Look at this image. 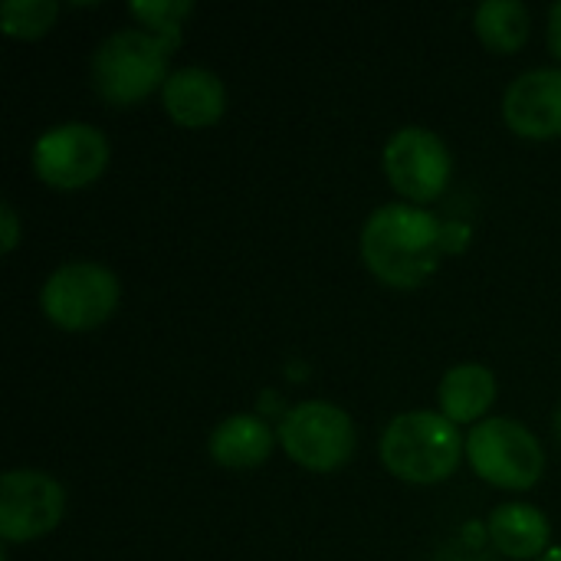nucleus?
Returning <instances> with one entry per match:
<instances>
[{
  "label": "nucleus",
  "instance_id": "nucleus-1",
  "mask_svg": "<svg viewBox=\"0 0 561 561\" xmlns=\"http://www.w3.org/2000/svg\"><path fill=\"white\" fill-rule=\"evenodd\" d=\"M444 247L447 233L440 220L414 204H385L362 230L365 266L394 289L421 286L437 270Z\"/></svg>",
  "mask_w": 561,
  "mask_h": 561
},
{
  "label": "nucleus",
  "instance_id": "nucleus-2",
  "mask_svg": "<svg viewBox=\"0 0 561 561\" xmlns=\"http://www.w3.org/2000/svg\"><path fill=\"white\" fill-rule=\"evenodd\" d=\"M467 444L454 421L437 411H408L394 417L381 437L385 467L408 483H440L447 480Z\"/></svg>",
  "mask_w": 561,
  "mask_h": 561
},
{
  "label": "nucleus",
  "instance_id": "nucleus-3",
  "mask_svg": "<svg viewBox=\"0 0 561 561\" xmlns=\"http://www.w3.org/2000/svg\"><path fill=\"white\" fill-rule=\"evenodd\" d=\"M171 43L145 30H118L105 36L92 56L95 92L112 105H131L168 79Z\"/></svg>",
  "mask_w": 561,
  "mask_h": 561
},
{
  "label": "nucleus",
  "instance_id": "nucleus-4",
  "mask_svg": "<svg viewBox=\"0 0 561 561\" xmlns=\"http://www.w3.org/2000/svg\"><path fill=\"white\" fill-rule=\"evenodd\" d=\"M467 457L486 483L503 490H529L546 470L539 440L513 417H486L473 424L467 437Z\"/></svg>",
  "mask_w": 561,
  "mask_h": 561
},
{
  "label": "nucleus",
  "instance_id": "nucleus-5",
  "mask_svg": "<svg viewBox=\"0 0 561 561\" xmlns=\"http://www.w3.org/2000/svg\"><path fill=\"white\" fill-rule=\"evenodd\" d=\"M39 306L59 329L82 332L102 325L118 306V279L102 263H66L43 283Z\"/></svg>",
  "mask_w": 561,
  "mask_h": 561
},
{
  "label": "nucleus",
  "instance_id": "nucleus-6",
  "mask_svg": "<svg viewBox=\"0 0 561 561\" xmlns=\"http://www.w3.org/2000/svg\"><path fill=\"white\" fill-rule=\"evenodd\" d=\"M283 450L306 470L329 473L355 450L352 417L329 401H302L279 421Z\"/></svg>",
  "mask_w": 561,
  "mask_h": 561
},
{
  "label": "nucleus",
  "instance_id": "nucleus-7",
  "mask_svg": "<svg viewBox=\"0 0 561 561\" xmlns=\"http://www.w3.org/2000/svg\"><path fill=\"white\" fill-rule=\"evenodd\" d=\"M108 164V141L95 125L62 122L46 128L33 145V168L53 187H85Z\"/></svg>",
  "mask_w": 561,
  "mask_h": 561
},
{
  "label": "nucleus",
  "instance_id": "nucleus-8",
  "mask_svg": "<svg viewBox=\"0 0 561 561\" xmlns=\"http://www.w3.org/2000/svg\"><path fill=\"white\" fill-rule=\"evenodd\" d=\"M66 493L39 470H10L0 480V536L7 542H30L53 533L62 519Z\"/></svg>",
  "mask_w": 561,
  "mask_h": 561
},
{
  "label": "nucleus",
  "instance_id": "nucleus-9",
  "mask_svg": "<svg viewBox=\"0 0 561 561\" xmlns=\"http://www.w3.org/2000/svg\"><path fill=\"white\" fill-rule=\"evenodd\" d=\"M385 174L404 197L434 201L450 181V151L434 131L408 125L385 145Z\"/></svg>",
  "mask_w": 561,
  "mask_h": 561
},
{
  "label": "nucleus",
  "instance_id": "nucleus-10",
  "mask_svg": "<svg viewBox=\"0 0 561 561\" xmlns=\"http://www.w3.org/2000/svg\"><path fill=\"white\" fill-rule=\"evenodd\" d=\"M510 128L523 138L561 135V69L523 72L503 99Z\"/></svg>",
  "mask_w": 561,
  "mask_h": 561
},
{
  "label": "nucleus",
  "instance_id": "nucleus-11",
  "mask_svg": "<svg viewBox=\"0 0 561 561\" xmlns=\"http://www.w3.org/2000/svg\"><path fill=\"white\" fill-rule=\"evenodd\" d=\"M161 99H164L168 115L178 125H184V128H204V125H214L224 115L227 92H224V82L210 69L184 66V69H174L164 79Z\"/></svg>",
  "mask_w": 561,
  "mask_h": 561
},
{
  "label": "nucleus",
  "instance_id": "nucleus-12",
  "mask_svg": "<svg viewBox=\"0 0 561 561\" xmlns=\"http://www.w3.org/2000/svg\"><path fill=\"white\" fill-rule=\"evenodd\" d=\"M490 539L510 559H542L549 552V519L526 503H506L490 513Z\"/></svg>",
  "mask_w": 561,
  "mask_h": 561
},
{
  "label": "nucleus",
  "instance_id": "nucleus-13",
  "mask_svg": "<svg viewBox=\"0 0 561 561\" xmlns=\"http://www.w3.org/2000/svg\"><path fill=\"white\" fill-rule=\"evenodd\" d=\"M207 447L220 467L250 470L273 454V431L256 414H233L214 427Z\"/></svg>",
  "mask_w": 561,
  "mask_h": 561
},
{
  "label": "nucleus",
  "instance_id": "nucleus-14",
  "mask_svg": "<svg viewBox=\"0 0 561 561\" xmlns=\"http://www.w3.org/2000/svg\"><path fill=\"white\" fill-rule=\"evenodd\" d=\"M437 398H440V414L447 421L473 424L490 411V404L496 398V378L490 368L467 362V365H457L444 375Z\"/></svg>",
  "mask_w": 561,
  "mask_h": 561
},
{
  "label": "nucleus",
  "instance_id": "nucleus-15",
  "mask_svg": "<svg viewBox=\"0 0 561 561\" xmlns=\"http://www.w3.org/2000/svg\"><path fill=\"white\" fill-rule=\"evenodd\" d=\"M477 33L496 53H516L529 36V10L519 0H486L477 7Z\"/></svg>",
  "mask_w": 561,
  "mask_h": 561
},
{
  "label": "nucleus",
  "instance_id": "nucleus-16",
  "mask_svg": "<svg viewBox=\"0 0 561 561\" xmlns=\"http://www.w3.org/2000/svg\"><path fill=\"white\" fill-rule=\"evenodd\" d=\"M56 10H59L56 0H7L0 7V23H3V33L33 39L53 26Z\"/></svg>",
  "mask_w": 561,
  "mask_h": 561
},
{
  "label": "nucleus",
  "instance_id": "nucleus-17",
  "mask_svg": "<svg viewBox=\"0 0 561 561\" xmlns=\"http://www.w3.org/2000/svg\"><path fill=\"white\" fill-rule=\"evenodd\" d=\"M128 10L151 26L161 39H168L171 46L181 43V20L191 13L187 0H151V3H128Z\"/></svg>",
  "mask_w": 561,
  "mask_h": 561
},
{
  "label": "nucleus",
  "instance_id": "nucleus-18",
  "mask_svg": "<svg viewBox=\"0 0 561 561\" xmlns=\"http://www.w3.org/2000/svg\"><path fill=\"white\" fill-rule=\"evenodd\" d=\"M0 220H3V253H10L16 247V237H20V224H16L13 204H0Z\"/></svg>",
  "mask_w": 561,
  "mask_h": 561
},
{
  "label": "nucleus",
  "instance_id": "nucleus-19",
  "mask_svg": "<svg viewBox=\"0 0 561 561\" xmlns=\"http://www.w3.org/2000/svg\"><path fill=\"white\" fill-rule=\"evenodd\" d=\"M549 46L561 59V0L549 10Z\"/></svg>",
  "mask_w": 561,
  "mask_h": 561
},
{
  "label": "nucleus",
  "instance_id": "nucleus-20",
  "mask_svg": "<svg viewBox=\"0 0 561 561\" xmlns=\"http://www.w3.org/2000/svg\"><path fill=\"white\" fill-rule=\"evenodd\" d=\"M536 561H561V546H552L542 559H536Z\"/></svg>",
  "mask_w": 561,
  "mask_h": 561
},
{
  "label": "nucleus",
  "instance_id": "nucleus-21",
  "mask_svg": "<svg viewBox=\"0 0 561 561\" xmlns=\"http://www.w3.org/2000/svg\"><path fill=\"white\" fill-rule=\"evenodd\" d=\"M556 434H559V440H561V408H559V414H556Z\"/></svg>",
  "mask_w": 561,
  "mask_h": 561
}]
</instances>
